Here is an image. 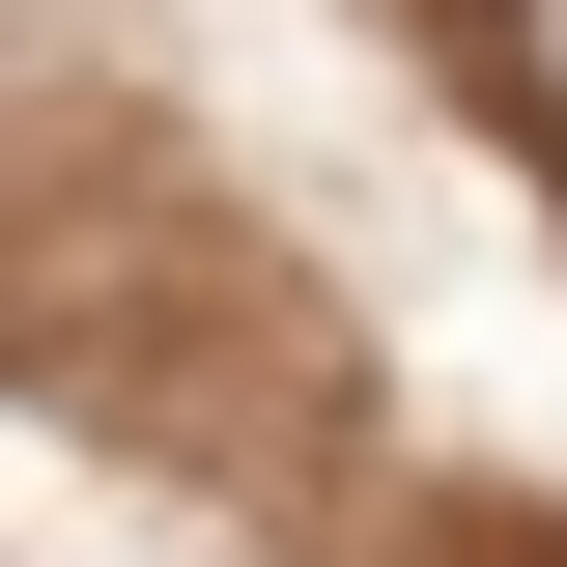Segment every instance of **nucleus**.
<instances>
[{"instance_id":"1","label":"nucleus","mask_w":567,"mask_h":567,"mask_svg":"<svg viewBox=\"0 0 567 567\" xmlns=\"http://www.w3.org/2000/svg\"><path fill=\"white\" fill-rule=\"evenodd\" d=\"M483 85H511V114L567 142V0H483Z\"/></svg>"}]
</instances>
